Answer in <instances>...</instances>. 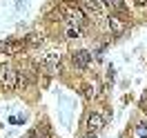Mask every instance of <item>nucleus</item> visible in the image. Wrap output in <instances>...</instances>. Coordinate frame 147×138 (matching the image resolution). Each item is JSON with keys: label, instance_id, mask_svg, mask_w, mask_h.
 I'll list each match as a JSON object with an SVG mask.
<instances>
[{"label": "nucleus", "instance_id": "7ed1b4c3", "mask_svg": "<svg viewBox=\"0 0 147 138\" xmlns=\"http://www.w3.org/2000/svg\"><path fill=\"white\" fill-rule=\"evenodd\" d=\"M25 40H13V38H9V40H2L0 42V54L5 56H18L25 51Z\"/></svg>", "mask_w": 147, "mask_h": 138}, {"label": "nucleus", "instance_id": "20e7f679", "mask_svg": "<svg viewBox=\"0 0 147 138\" xmlns=\"http://www.w3.org/2000/svg\"><path fill=\"white\" fill-rule=\"evenodd\" d=\"M74 65L78 67V69H87L89 65H92V54L87 51V49H78V51H74Z\"/></svg>", "mask_w": 147, "mask_h": 138}, {"label": "nucleus", "instance_id": "9d476101", "mask_svg": "<svg viewBox=\"0 0 147 138\" xmlns=\"http://www.w3.org/2000/svg\"><path fill=\"white\" fill-rule=\"evenodd\" d=\"M109 29L114 34H120L123 29H125V22L118 18V16H109Z\"/></svg>", "mask_w": 147, "mask_h": 138}, {"label": "nucleus", "instance_id": "f257e3e1", "mask_svg": "<svg viewBox=\"0 0 147 138\" xmlns=\"http://www.w3.org/2000/svg\"><path fill=\"white\" fill-rule=\"evenodd\" d=\"M60 11H63V18L71 25V27H83L85 25V11L80 5H74V2H63V7H60Z\"/></svg>", "mask_w": 147, "mask_h": 138}, {"label": "nucleus", "instance_id": "ddd939ff", "mask_svg": "<svg viewBox=\"0 0 147 138\" xmlns=\"http://www.w3.org/2000/svg\"><path fill=\"white\" fill-rule=\"evenodd\" d=\"M78 34H80V29H78V27H69V29H67V36H69V38H78Z\"/></svg>", "mask_w": 147, "mask_h": 138}, {"label": "nucleus", "instance_id": "9b49d317", "mask_svg": "<svg viewBox=\"0 0 147 138\" xmlns=\"http://www.w3.org/2000/svg\"><path fill=\"white\" fill-rule=\"evenodd\" d=\"M29 138H49V131H47V127H36L29 131Z\"/></svg>", "mask_w": 147, "mask_h": 138}, {"label": "nucleus", "instance_id": "1a4fd4ad", "mask_svg": "<svg viewBox=\"0 0 147 138\" xmlns=\"http://www.w3.org/2000/svg\"><path fill=\"white\" fill-rule=\"evenodd\" d=\"M25 45H27V47H40V45H42V36L36 34V31H31V34L25 38Z\"/></svg>", "mask_w": 147, "mask_h": 138}, {"label": "nucleus", "instance_id": "f8f14e48", "mask_svg": "<svg viewBox=\"0 0 147 138\" xmlns=\"http://www.w3.org/2000/svg\"><path fill=\"white\" fill-rule=\"evenodd\" d=\"M138 107H140V109H143V111L147 114V92L143 94V96H140V100H138Z\"/></svg>", "mask_w": 147, "mask_h": 138}, {"label": "nucleus", "instance_id": "4468645a", "mask_svg": "<svg viewBox=\"0 0 147 138\" xmlns=\"http://www.w3.org/2000/svg\"><path fill=\"white\" fill-rule=\"evenodd\" d=\"M138 5H140V7H147V0H136Z\"/></svg>", "mask_w": 147, "mask_h": 138}, {"label": "nucleus", "instance_id": "0eeeda50", "mask_svg": "<svg viewBox=\"0 0 147 138\" xmlns=\"http://www.w3.org/2000/svg\"><path fill=\"white\" fill-rule=\"evenodd\" d=\"M58 63H60V56H58V51H49V54H45L42 58H40V65H42L45 69H54Z\"/></svg>", "mask_w": 147, "mask_h": 138}, {"label": "nucleus", "instance_id": "6e6552de", "mask_svg": "<svg viewBox=\"0 0 147 138\" xmlns=\"http://www.w3.org/2000/svg\"><path fill=\"white\" fill-rule=\"evenodd\" d=\"M102 5H105V7H109L111 11H116V13H125V11H127L125 0H102Z\"/></svg>", "mask_w": 147, "mask_h": 138}, {"label": "nucleus", "instance_id": "39448f33", "mask_svg": "<svg viewBox=\"0 0 147 138\" xmlns=\"http://www.w3.org/2000/svg\"><path fill=\"white\" fill-rule=\"evenodd\" d=\"M80 2V7H83L85 13H92V16H100V11H102V0H78Z\"/></svg>", "mask_w": 147, "mask_h": 138}, {"label": "nucleus", "instance_id": "423d86ee", "mask_svg": "<svg viewBox=\"0 0 147 138\" xmlns=\"http://www.w3.org/2000/svg\"><path fill=\"white\" fill-rule=\"evenodd\" d=\"M105 127V118H102L100 114H89V118H87V129H89V134H96V131H100Z\"/></svg>", "mask_w": 147, "mask_h": 138}, {"label": "nucleus", "instance_id": "f03ea898", "mask_svg": "<svg viewBox=\"0 0 147 138\" xmlns=\"http://www.w3.org/2000/svg\"><path fill=\"white\" fill-rule=\"evenodd\" d=\"M0 85L5 92H13L18 87V71L11 67H2L0 69Z\"/></svg>", "mask_w": 147, "mask_h": 138}]
</instances>
